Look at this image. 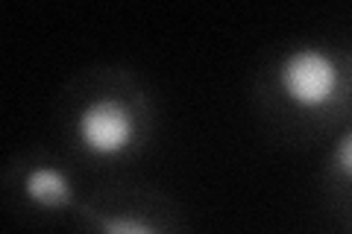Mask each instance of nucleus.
<instances>
[{
	"instance_id": "obj_1",
	"label": "nucleus",
	"mask_w": 352,
	"mask_h": 234,
	"mask_svg": "<svg viewBox=\"0 0 352 234\" xmlns=\"http://www.w3.org/2000/svg\"><path fill=\"white\" fill-rule=\"evenodd\" d=\"M258 124L285 147H326L352 124V65L346 47L288 38L261 56L252 73Z\"/></svg>"
},
{
	"instance_id": "obj_2",
	"label": "nucleus",
	"mask_w": 352,
	"mask_h": 234,
	"mask_svg": "<svg viewBox=\"0 0 352 234\" xmlns=\"http://www.w3.org/2000/svg\"><path fill=\"white\" fill-rule=\"evenodd\" d=\"M59 150L82 173H120L156 138V106L124 65H91L62 85L56 100Z\"/></svg>"
},
{
	"instance_id": "obj_3",
	"label": "nucleus",
	"mask_w": 352,
	"mask_h": 234,
	"mask_svg": "<svg viewBox=\"0 0 352 234\" xmlns=\"http://www.w3.org/2000/svg\"><path fill=\"white\" fill-rule=\"evenodd\" d=\"M3 199L27 222L76 220L91 191L82 187V170L62 150L30 147L3 164Z\"/></svg>"
},
{
	"instance_id": "obj_4",
	"label": "nucleus",
	"mask_w": 352,
	"mask_h": 234,
	"mask_svg": "<svg viewBox=\"0 0 352 234\" xmlns=\"http://www.w3.org/2000/svg\"><path fill=\"white\" fill-rule=\"evenodd\" d=\"M71 226L74 234H188L182 208L168 194L126 182L91 191Z\"/></svg>"
},
{
	"instance_id": "obj_5",
	"label": "nucleus",
	"mask_w": 352,
	"mask_h": 234,
	"mask_svg": "<svg viewBox=\"0 0 352 234\" xmlns=\"http://www.w3.org/2000/svg\"><path fill=\"white\" fill-rule=\"evenodd\" d=\"M320 196L335 226L352 234V124L323 147Z\"/></svg>"
},
{
	"instance_id": "obj_6",
	"label": "nucleus",
	"mask_w": 352,
	"mask_h": 234,
	"mask_svg": "<svg viewBox=\"0 0 352 234\" xmlns=\"http://www.w3.org/2000/svg\"><path fill=\"white\" fill-rule=\"evenodd\" d=\"M346 53H349V65H352V47H346Z\"/></svg>"
}]
</instances>
